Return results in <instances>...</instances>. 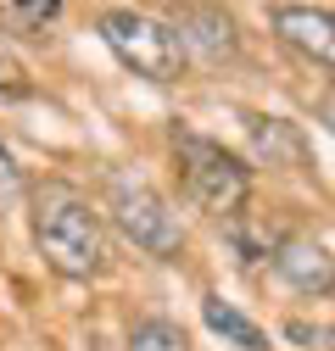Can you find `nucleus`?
Listing matches in <instances>:
<instances>
[{"label":"nucleus","instance_id":"6e6552de","mask_svg":"<svg viewBox=\"0 0 335 351\" xmlns=\"http://www.w3.org/2000/svg\"><path fill=\"white\" fill-rule=\"evenodd\" d=\"M251 151H257L268 167H302L308 162L302 128L285 123V117H251Z\"/></svg>","mask_w":335,"mask_h":351},{"label":"nucleus","instance_id":"ddd939ff","mask_svg":"<svg viewBox=\"0 0 335 351\" xmlns=\"http://www.w3.org/2000/svg\"><path fill=\"white\" fill-rule=\"evenodd\" d=\"M6 195H17V162H12V151L0 145V201Z\"/></svg>","mask_w":335,"mask_h":351},{"label":"nucleus","instance_id":"9d476101","mask_svg":"<svg viewBox=\"0 0 335 351\" xmlns=\"http://www.w3.org/2000/svg\"><path fill=\"white\" fill-rule=\"evenodd\" d=\"M129 351H190L185 329L168 324V318H146L135 335H129Z\"/></svg>","mask_w":335,"mask_h":351},{"label":"nucleus","instance_id":"9b49d317","mask_svg":"<svg viewBox=\"0 0 335 351\" xmlns=\"http://www.w3.org/2000/svg\"><path fill=\"white\" fill-rule=\"evenodd\" d=\"M28 90H34V84H28L23 62L12 56V45H6V39H0V95H6V101H17V95H28Z\"/></svg>","mask_w":335,"mask_h":351},{"label":"nucleus","instance_id":"f8f14e48","mask_svg":"<svg viewBox=\"0 0 335 351\" xmlns=\"http://www.w3.org/2000/svg\"><path fill=\"white\" fill-rule=\"evenodd\" d=\"M12 6H17L23 23H51V17L62 12V0H12Z\"/></svg>","mask_w":335,"mask_h":351},{"label":"nucleus","instance_id":"423d86ee","mask_svg":"<svg viewBox=\"0 0 335 351\" xmlns=\"http://www.w3.org/2000/svg\"><path fill=\"white\" fill-rule=\"evenodd\" d=\"M268 23L297 56H308L319 67H335V12H324V6H274Z\"/></svg>","mask_w":335,"mask_h":351},{"label":"nucleus","instance_id":"0eeeda50","mask_svg":"<svg viewBox=\"0 0 335 351\" xmlns=\"http://www.w3.org/2000/svg\"><path fill=\"white\" fill-rule=\"evenodd\" d=\"M174 39H179V51L196 56V62H224L235 56V23L229 12L218 6H174Z\"/></svg>","mask_w":335,"mask_h":351},{"label":"nucleus","instance_id":"f257e3e1","mask_svg":"<svg viewBox=\"0 0 335 351\" xmlns=\"http://www.w3.org/2000/svg\"><path fill=\"white\" fill-rule=\"evenodd\" d=\"M34 245L62 279H95L106 268V223L73 184L34 190Z\"/></svg>","mask_w":335,"mask_h":351},{"label":"nucleus","instance_id":"20e7f679","mask_svg":"<svg viewBox=\"0 0 335 351\" xmlns=\"http://www.w3.org/2000/svg\"><path fill=\"white\" fill-rule=\"evenodd\" d=\"M106 206H112V223L123 240H135L140 251L151 256H179L185 251V229L174 206H168L146 179H135V173H112L106 179Z\"/></svg>","mask_w":335,"mask_h":351},{"label":"nucleus","instance_id":"f03ea898","mask_svg":"<svg viewBox=\"0 0 335 351\" xmlns=\"http://www.w3.org/2000/svg\"><path fill=\"white\" fill-rule=\"evenodd\" d=\"M174 156H179V179L190 190V201L201 212H240L246 195H251V167L224 151L218 140H207V134H190V128H179L174 134Z\"/></svg>","mask_w":335,"mask_h":351},{"label":"nucleus","instance_id":"39448f33","mask_svg":"<svg viewBox=\"0 0 335 351\" xmlns=\"http://www.w3.org/2000/svg\"><path fill=\"white\" fill-rule=\"evenodd\" d=\"M274 274L297 295H335V256H330V245H319L308 234H290L274 245Z\"/></svg>","mask_w":335,"mask_h":351},{"label":"nucleus","instance_id":"7ed1b4c3","mask_svg":"<svg viewBox=\"0 0 335 351\" xmlns=\"http://www.w3.org/2000/svg\"><path fill=\"white\" fill-rule=\"evenodd\" d=\"M95 34L106 39V51L123 62V67H135L140 78L151 84H174L179 67H185V51H179V39L168 23L146 17V12H101L95 17Z\"/></svg>","mask_w":335,"mask_h":351},{"label":"nucleus","instance_id":"1a4fd4ad","mask_svg":"<svg viewBox=\"0 0 335 351\" xmlns=\"http://www.w3.org/2000/svg\"><path fill=\"white\" fill-rule=\"evenodd\" d=\"M201 318H207V329H213V335H224V340L240 346V351H268V335L251 324L240 306H229L224 295H207V301H201Z\"/></svg>","mask_w":335,"mask_h":351}]
</instances>
